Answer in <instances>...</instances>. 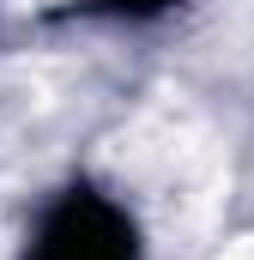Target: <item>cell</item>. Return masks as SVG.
I'll return each instance as SVG.
<instances>
[{"label":"cell","instance_id":"obj_2","mask_svg":"<svg viewBox=\"0 0 254 260\" xmlns=\"http://www.w3.org/2000/svg\"><path fill=\"white\" fill-rule=\"evenodd\" d=\"M170 6H182V0H85V12H103V18H164Z\"/></svg>","mask_w":254,"mask_h":260},{"label":"cell","instance_id":"obj_1","mask_svg":"<svg viewBox=\"0 0 254 260\" xmlns=\"http://www.w3.org/2000/svg\"><path fill=\"white\" fill-rule=\"evenodd\" d=\"M24 260H139V236L115 200L91 194V188H67L43 212Z\"/></svg>","mask_w":254,"mask_h":260}]
</instances>
